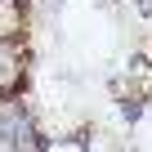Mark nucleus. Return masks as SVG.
I'll return each mask as SVG.
<instances>
[{"label": "nucleus", "instance_id": "2", "mask_svg": "<svg viewBox=\"0 0 152 152\" xmlns=\"http://www.w3.org/2000/svg\"><path fill=\"white\" fill-rule=\"evenodd\" d=\"M121 81H125L130 90H139V94H152V58H148L143 49H130V58H125V67H121Z\"/></svg>", "mask_w": 152, "mask_h": 152}, {"label": "nucleus", "instance_id": "4", "mask_svg": "<svg viewBox=\"0 0 152 152\" xmlns=\"http://www.w3.org/2000/svg\"><path fill=\"white\" fill-rule=\"evenodd\" d=\"M49 152H90V130H76V134H49Z\"/></svg>", "mask_w": 152, "mask_h": 152}, {"label": "nucleus", "instance_id": "7", "mask_svg": "<svg viewBox=\"0 0 152 152\" xmlns=\"http://www.w3.org/2000/svg\"><path fill=\"white\" fill-rule=\"evenodd\" d=\"M103 5H116V0H103Z\"/></svg>", "mask_w": 152, "mask_h": 152}, {"label": "nucleus", "instance_id": "5", "mask_svg": "<svg viewBox=\"0 0 152 152\" xmlns=\"http://www.w3.org/2000/svg\"><path fill=\"white\" fill-rule=\"evenodd\" d=\"M31 5H36V9L45 14V18H58V14H63V5H67V0H31Z\"/></svg>", "mask_w": 152, "mask_h": 152}, {"label": "nucleus", "instance_id": "1", "mask_svg": "<svg viewBox=\"0 0 152 152\" xmlns=\"http://www.w3.org/2000/svg\"><path fill=\"white\" fill-rule=\"evenodd\" d=\"M27 67H31V45H27V36H0V103L27 94V85H31Z\"/></svg>", "mask_w": 152, "mask_h": 152}, {"label": "nucleus", "instance_id": "3", "mask_svg": "<svg viewBox=\"0 0 152 152\" xmlns=\"http://www.w3.org/2000/svg\"><path fill=\"white\" fill-rule=\"evenodd\" d=\"M148 99H152V94L121 90V94H116V116H121V125H139V121L148 116Z\"/></svg>", "mask_w": 152, "mask_h": 152}, {"label": "nucleus", "instance_id": "6", "mask_svg": "<svg viewBox=\"0 0 152 152\" xmlns=\"http://www.w3.org/2000/svg\"><path fill=\"white\" fill-rule=\"evenodd\" d=\"M130 9L139 14V23H148V27H152V0H130Z\"/></svg>", "mask_w": 152, "mask_h": 152}]
</instances>
